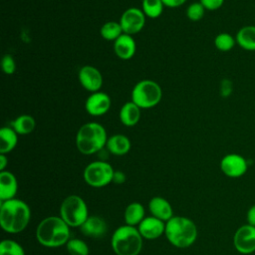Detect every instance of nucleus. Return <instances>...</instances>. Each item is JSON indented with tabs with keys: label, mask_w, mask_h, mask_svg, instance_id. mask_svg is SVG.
<instances>
[{
	"label": "nucleus",
	"mask_w": 255,
	"mask_h": 255,
	"mask_svg": "<svg viewBox=\"0 0 255 255\" xmlns=\"http://www.w3.org/2000/svg\"><path fill=\"white\" fill-rule=\"evenodd\" d=\"M233 244L241 254H251L255 251V227L249 224L240 226L234 234Z\"/></svg>",
	"instance_id": "9d476101"
},
{
	"label": "nucleus",
	"mask_w": 255,
	"mask_h": 255,
	"mask_svg": "<svg viewBox=\"0 0 255 255\" xmlns=\"http://www.w3.org/2000/svg\"><path fill=\"white\" fill-rule=\"evenodd\" d=\"M164 234L173 246L187 248L195 242L197 228L191 219L184 216H173L166 221Z\"/></svg>",
	"instance_id": "20e7f679"
},
{
	"label": "nucleus",
	"mask_w": 255,
	"mask_h": 255,
	"mask_svg": "<svg viewBox=\"0 0 255 255\" xmlns=\"http://www.w3.org/2000/svg\"><path fill=\"white\" fill-rule=\"evenodd\" d=\"M7 163H8V159H7L6 155L3 154V153H1V154H0V170H1V171H3V170L5 169Z\"/></svg>",
	"instance_id": "e433bc0d"
},
{
	"label": "nucleus",
	"mask_w": 255,
	"mask_h": 255,
	"mask_svg": "<svg viewBox=\"0 0 255 255\" xmlns=\"http://www.w3.org/2000/svg\"><path fill=\"white\" fill-rule=\"evenodd\" d=\"M162 97L160 86L151 80L137 82L131 91V102L140 109H150L159 104Z\"/></svg>",
	"instance_id": "0eeeda50"
},
{
	"label": "nucleus",
	"mask_w": 255,
	"mask_h": 255,
	"mask_svg": "<svg viewBox=\"0 0 255 255\" xmlns=\"http://www.w3.org/2000/svg\"><path fill=\"white\" fill-rule=\"evenodd\" d=\"M236 43L244 50L255 51V26L242 27L237 32Z\"/></svg>",
	"instance_id": "4be33fe9"
},
{
	"label": "nucleus",
	"mask_w": 255,
	"mask_h": 255,
	"mask_svg": "<svg viewBox=\"0 0 255 255\" xmlns=\"http://www.w3.org/2000/svg\"><path fill=\"white\" fill-rule=\"evenodd\" d=\"M127 177L126 174L123 171L120 170H116L114 173V177H113V182L116 184H122L126 181Z\"/></svg>",
	"instance_id": "c9c22d12"
},
{
	"label": "nucleus",
	"mask_w": 255,
	"mask_h": 255,
	"mask_svg": "<svg viewBox=\"0 0 255 255\" xmlns=\"http://www.w3.org/2000/svg\"><path fill=\"white\" fill-rule=\"evenodd\" d=\"M130 140L124 134H114L108 138L106 147L114 155H125L130 149Z\"/></svg>",
	"instance_id": "6ab92c4d"
},
{
	"label": "nucleus",
	"mask_w": 255,
	"mask_h": 255,
	"mask_svg": "<svg viewBox=\"0 0 255 255\" xmlns=\"http://www.w3.org/2000/svg\"><path fill=\"white\" fill-rule=\"evenodd\" d=\"M111 244L117 255H138L142 248V236L135 226L126 224L114 231Z\"/></svg>",
	"instance_id": "39448f33"
},
{
	"label": "nucleus",
	"mask_w": 255,
	"mask_h": 255,
	"mask_svg": "<svg viewBox=\"0 0 255 255\" xmlns=\"http://www.w3.org/2000/svg\"><path fill=\"white\" fill-rule=\"evenodd\" d=\"M200 3L205 9L213 11L219 9L223 5L224 0H200Z\"/></svg>",
	"instance_id": "473e14b6"
},
{
	"label": "nucleus",
	"mask_w": 255,
	"mask_h": 255,
	"mask_svg": "<svg viewBox=\"0 0 255 255\" xmlns=\"http://www.w3.org/2000/svg\"><path fill=\"white\" fill-rule=\"evenodd\" d=\"M36 126L35 119L30 115H20L12 123L11 128L18 134H29L31 133Z\"/></svg>",
	"instance_id": "b1692460"
},
{
	"label": "nucleus",
	"mask_w": 255,
	"mask_h": 255,
	"mask_svg": "<svg viewBox=\"0 0 255 255\" xmlns=\"http://www.w3.org/2000/svg\"><path fill=\"white\" fill-rule=\"evenodd\" d=\"M0 255H25V251L16 241L5 239L0 243Z\"/></svg>",
	"instance_id": "bb28decb"
},
{
	"label": "nucleus",
	"mask_w": 255,
	"mask_h": 255,
	"mask_svg": "<svg viewBox=\"0 0 255 255\" xmlns=\"http://www.w3.org/2000/svg\"><path fill=\"white\" fill-rule=\"evenodd\" d=\"M235 42H236V39H234L228 33H220L214 39L215 47L222 52L230 51L234 47Z\"/></svg>",
	"instance_id": "c85d7f7f"
},
{
	"label": "nucleus",
	"mask_w": 255,
	"mask_h": 255,
	"mask_svg": "<svg viewBox=\"0 0 255 255\" xmlns=\"http://www.w3.org/2000/svg\"><path fill=\"white\" fill-rule=\"evenodd\" d=\"M148 209L152 216L162 221H168L173 217V211L170 203L160 196H154L149 200Z\"/></svg>",
	"instance_id": "a211bd4d"
},
{
	"label": "nucleus",
	"mask_w": 255,
	"mask_h": 255,
	"mask_svg": "<svg viewBox=\"0 0 255 255\" xmlns=\"http://www.w3.org/2000/svg\"><path fill=\"white\" fill-rule=\"evenodd\" d=\"M125 222L127 225L136 226L144 218V208L138 202H132L128 204L125 210L124 214Z\"/></svg>",
	"instance_id": "5701e85b"
},
{
	"label": "nucleus",
	"mask_w": 255,
	"mask_h": 255,
	"mask_svg": "<svg viewBox=\"0 0 255 255\" xmlns=\"http://www.w3.org/2000/svg\"><path fill=\"white\" fill-rule=\"evenodd\" d=\"M100 34L107 41H116L124 32L120 22L109 21L101 27Z\"/></svg>",
	"instance_id": "393cba45"
},
{
	"label": "nucleus",
	"mask_w": 255,
	"mask_h": 255,
	"mask_svg": "<svg viewBox=\"0 0 255 255\" xmlns=\"http://www.w3.org/2000/svg\"><path fill=\"white\" fill-rule=\"evenodd\" d=\"M233 84L229 79H223L220 83V95L223 98H227L232 94Z\"/></svg>",
	"instance_id": "2f4dec72"
},
{
	"label": "nucleus",
	"mask_w": 255,
	"mask_h": 255,
	"mask_svg": "<svg viewBox=\"0 0 255 255\" xmlns=\"http://www.w3.org/2000/svg\"><path fill=\"white\" fill-rule=\"evenodd\" d=\"M120 24L125 34H136L144 27L145 15L142 10L138 8H128L122 14Z\"/></svg>",
	"instance_id": "1a4fd4ad"
},
{
	"label": "nucleus",
	"mask_w": 255,
	"mask_h": 255,
	"mask_svg": "<svg viewBox=\"0 0 255 255\" xmlns=\"http://www.w3.org/2000/svg\"><path fill=\"white\" fill-rule=\"evenodd\" d=\"M18 190V181L16 176L10 172L3 170L0 172V200L6 201L14 198Z\"/></svg>",
	"instance_id": "f3484780"
},
{
	"label": "nucleus",
	"mask_w": 255,
	"mask_h": 255,
	"mask_svg": "<svg viewBox=\"0 0 255 255\" xmlns=\"http://www.w3.org/2000/svg\"><path fill=\"white\" fill-rule=\"evenodd\" d=\"M66 247L70 255H89L88 244L81 239L70 238Z\"/></svg>",
	"instance_id": "cd10ccee"
},
{
	"label": "nucleus",
	"mask_w": 255,
	"mask_h": 255,
	"mask_svg": "<svg viewBox=\"0 0 255 255\" xmlns=\"http://www.w3.org/2000/svg\"><path fill=\"white\" fill-rule=\"evenodd\" d=\"M80 228L85 236L96 239L103 237L108 231V225L106 221L97 215L89 216Z\"/></svg>",
	"instance_id": "2eb2a0df"
},
{
	"label": "nucleus",
	"mask_w": 255,
	"mask_h": 255,
	"mask_svg": "<svg viewBox=\"0 0 255 255\" xmlns=\"http://www.w3.org/2000/svg\"><path fill=\"white\" fill-rule=\"evenodd\" d=\"M246 219H247V224L255 227V204L249 207V209L247 211Z\"/></svg>",
	"instance_id": "72a5a7b5"
},
{
	"label": "nucleus",
	"mask_w": 255,
	"mask_h": 255,
	"mask_svg": "<svg viewBox=\"0 0 255 255\" xmlns=\"http://www.w3.org/2000/svg\"><path fill=\"white\" fill-rule=\"evenodd\" d=\"M248 168V162L240 154L228 153L220 161L221 171L228 177L237 178L244 175Z\"/></svg>",
	"instance_id": "9b49d317"
},
{
	"label": "nucleus",
	"mask_w": 255,
	"mask_h": 255,
	"mask_svg": "<svg viewBox=\"0 0 255 255\" xmlns=\"http://www.w3.org/2000/svg\"><path fill=\"white\" fill-rule=\"evenodd\" d=\"M163 5L168 8H176L183 5L186 0H161Z\"/></svg>",
	"instance_id": "f704fd0d"
},
{
	"label": "nucleus",
	"mask_w": 255,
	"mask_h": 255,
	"mask_svg": "<svg viewBox=\"0 0 255 255\" xmlns=\"http://www.w3.org/2000/svg\"><path fill=\"white\" fill-rule=\"evenodd\" d=\"M30 218V207L23 200L12 198L1 201L0 225L5 232L11 234L20 233L27 227Z\"/></svg>",
	"instance_id": "f257e3e1"
},
{
	"label": "nucleus",
	"mask_w": 255,
	"mask_h": 255,
	"mask_svg": "<svg viewBox=\"0 0 255 255\" xmlns=\"http://www.w3.org/2000/svg\"><path fill=\"white\" fill-rule=\"evenodd\" d=\"M137 229L142 238L153 240L160 237L164 233L165 223L164 221L151 215L144 217L143 220L137 225Z\"/></svg>",
	"instance_id": "4468645a"
},
{
	"label": "nucleus",
	"mask_w": 255,
	"mask_h": 255,
	"mask_svg": "<svg viewBox=\"0 0 255 255\" xmlns=\"http://www.w3.org/2000/svg\"><path fill=\"white\" fill-rule=\"evenodd\" d=\"M106 128L99 123L91 122L83 125L76 134V146L86 155L102 150L108 141Z\"/></svg>",
	"instance_id": "7ed1b4c3"
},
{
	"label": "nucleus",
	"mask_w": 255,
	"mask_h": 255,
	"mask_svg": "<svg viewBox=\"0 0 255 255\" xmlns=\"http://www.w3.org/2000/svg\"><path fill=\"white\" fill-rule=\"evenodd\" d=\"M36 238L45 247H60L70 240V226L60 216L46 217L37 226Z\"/></svg>",
	"instance_id": "f03ea898"
},
{
	"label": "nucleus",
	"mask_w": 255,
	"mask_h": 255,
	"mask_svg": "<svg viewBox=\"0 0 255 255\" xmlns=\"http://www.w3.org/2000/svg\"><path fill=\"white\" fill-rule=\"evenodd\" d=\"M204 11L205 8L200 2H193L186 9V16L190 21L196 22L202 19L204 16Z\"/></svg>",
	"instance_id": "c756f323"
},
{
	"label": "nucleus",
	"mask_w": 255,
	"mask_h": 255,
	"mask_svg": "<svg viewBox=\"0 0 255 255\" xmlns=\"http://www.w3.org/2000/svg\"><path fill=\"white\" fill-rule=\"evenodd\" d=\"M79 81L82 87L91 93L99 92L103 86V76L94 66H83L79 71Z\"/></svg>",
	"instance_id": "f8f14e48"
},
{
	"label": "nucleus",
	"mask_w": 255,
	"mask_h": 255,
	"mask_svg": "<svg viewBox=\"0 0 255 255\" xmlns=\"http://www.w3.org/2000/svg\"><path fill=\"white\" fill-rule=\"evenodd\" d=\"M2 70L6 75H12L16 71V63L12 55L5 54L1 61Z\"/></svg>",
	"instance_id": "7c9ffc66"
},
{
	"label": "nucleus",
	"mask_w": 255,
	"mask_h": 255,
	"mask_svg": "<svg viewBox=\"0 0 255 255\" xmlns=\"http://www.w3.org/2000/svg\"><path fill=\"white\" fill-rule=\"evenodd\" d=\"M60 217L70 227H81L89 217L87 203L79 195H69L60 206Z\"/></svg>",
	"instance_id": "423d86ee"
},
{
	"label": "nucleus",
	"mask_w": 255,
	"mask_h": 255,
	"mask_svg": "<svg viewBox=\"0 0 255 255\" xmlns=\"http://www.w3.org/2000/svg\"><path fill=\"white\" fill-rule=\"evenodd\" d=\"M18 142V133L10 127L0 128V153L6 154L13 150Z\"/></svg>",
	"instance_id": "412c9836"
},
{
	"label": "nucleus",
	"mask_w": 255,
	"mask_h": 255,
	"mask_svg": "<svg viewBox=\"0 0 255 255\" xmlns=\"http://www.w3.org/2000/svg\"><path fill=\"white\" fill-rule=\"evenodd\" d=\"M116 55L122 60L131 59L136 51V44L131 35L122 34L114 44Z\"/></svg>",
	"instance_id": "dca6fc26"
},
{
	"label": "nucleus",
	"mask_w": 255,
	"mask_h": 255,
	"mask_svg": "<svg viewBox=\"0 0 255 255\" xmlns=\"http://www.w3.org/2000/svg\"><path fill=\"white\" fill-rule=\"evenodd\" d=\"M112 105L111 98L104 92L92 93L86 100L85 109L88 114L94 117H100L108 113Z\"/></svg>",
	"instance_id": "ddd939ff"
},
{
	"label": "nucleus",
	"mask_w": 255,
	"mask_h": 255,
	"mask_svg": "<svg viewBox=\"0 0 255 255\" xmlns=\"http://www.w3.org/2000/svg\"><path fill=\"white\" fill-rule=\"evenodd\" d=\"M115 170L105 160H97L89 163L84 169V180L92 187L100 188L113 182Z\"/></svg>",
	"instance_id": "6e6552de"
},
{
	"label": "nucleus",
	"mask_w": 255,
	"mask_h": 255,
	"mask_svg": "<svg viewBox=\"0 0 255 255\" xmlns=\"http://www.w3.org/2000/svg\"><path fill=\"white\" fill-rule=\"evenodd\" d=\"M119 117L124 126L133 127L140 119V108L131 101L128 102L121 108Z\"/></svg>",
	"instance_id": "aec40b11"
},
{
	"label": "nucleus",
	"mask_w": 255,
	"mask_h": 255,
	"mask_svg": "<svg viewBox=\"0 0 255 255\" xmlns=\"http://www.w3.org/2000/svg\"><path fill=\"white\" fill-rule=\"evenodd\" d=\"M141 7L146 17L154 19L161 15L164 5L161 0H142Z\"/></svg>",
	"instance_id": "a878e982"
}]
</instances>
